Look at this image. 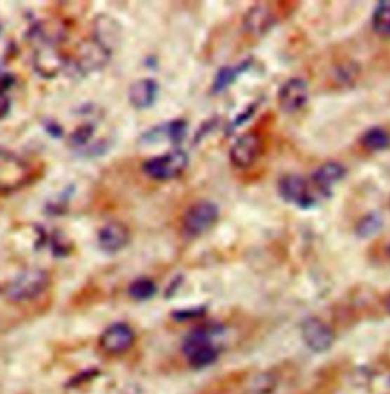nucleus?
Segmentation results:
<instances>
[{
  "instance_id": "obj_1",
  "label": "nucleus",
  "mask_w": 390,
  "mask_h": 394,
  "mask_svg": "<svg viewBox=\"0 0 390 394\" xmlns=\"http://www.w3.org/2000/svg\"><path fill=\"white\" fill-rule=\"evenodd\" d=\"M220 334L218 326H203L194 329L184 338L182 352L192 369H206L214 364L220 356V348L215 336Z\"/></svg>"
},
{
  "instance_id": "obj_2",
  "label": "nucleus",
  "mask_w": 390,
  "mask_h": 394,
  "mask_svg": "<svg viewBox=\"0 0 390 394\" xmlns=\"http://www.w3.org/2000/svg\"><path fill=\"white\" fill-rule=\"evenodd\" d=\"M32 178L34 171L28 162L13 152L0 150V196L26 187Z\"/></svg>"
},
{
  "instance_id": "obj_3",
  "label": "nucleus",
  "mask_w": 390,
  "mask_h": 394,
  "mask_svg": "<svg viewBox=\"0 0 390 394\" xmlns=\"http://www.w3.org/2000/svg\"><path fill=\"white\" fill-rule=\"evenodd\" d=\"M51 283V278L46 270L28 269L6 286L5 296L8 301L25 303L37 298L46 291Z\"/></svg>"
},
{
  "instance_id": "obj_4",
  "label": "nucleus",
  "mask_w": 390,
  "mask_h": 394,
  "mask_svg": "<svg viewBox=\"0 0 390 394\" xmlns=\"http://www.w3.org/2000/svg\"><path fill=\"white\" fill-rule=\"evenodd\" d=\"M189 164V157L183 150H174L166 155L154 156L142 165L148 178L154 180H171L179 178Z\"/></svg>"
},
{
  "instance_id": "obj_5",
  "label": "nucleus",
  "mask_w": 390,
  "mask_h": 394,
  "mask_svg": "<svg viewBox=\"0 0 390 394\" xmlns=\"http://www.w3.org/2000/svg\"><path fill=\"white\" fill-rule=\"evenodd\" d=\"M220 217L218 206L208 200L194 204L188 211L184 213L182 226L183 232L189 237H197V235L205 234L208 230L214 226Z\"/></svg>"
},
{
  "instance_id": "obj_6",
  "label": "nucleus",
  "mask_w": 390,
  "mask_h": 394,
  "mask_svg": "<svg viewBox=\"0 0 390 394\" xmlns=\"http://www.w3.org/2000/svg\"><path fill=\"white\" fill-rule=\"evenodd\" d=\"M136 343V334L128 324L126 322H114L105 329L98 344H100L101 352L109 356H119L127 353L128 350Z\"/></svg>"
},
{
  "instance_id": "obj_7",
  "label": "nucleus",
  "mask_w": 390,
  "mask_h": 394,
  "mask_svg": "<svg viewBox=\"0 0 390 394\" xmlns=\"http://www.w3.org/2000/svg\"><path fill=\"white\" fill-rule=\"evenodd\" d=\"M278 192L283 202L296 205L300 209H309L317 204L311 191L308 190L307 182L296 174H287L281 178L278 182Z\"/></svg>"
},
{
  "instance_id": "obj_8",
  "label": "nucleus",
  "mask_w": 390,
  "mask_h": 394,
  "mask_svg": "<svg viewBox=\"0 0 390 394\" xmlns=\"http://www.w3.org/2000/svg\"><path fill=\"white\" fill-rule=\"evenodd\" d=\"M262 153V139L260 135L249 131L239 136L230 147V162L238 169L250 167Z\"/></svg>"
},
{
  "instance_id": "obj_9",
  "label": "nucleus",
  "mask_w": 390,
  "mask_h": 394,
  "mask_svg": "<svg viewBox=\"0 0 390 394\" xmlns=\"http://www.w3.org/2000/svg\"><path fill=\"white\" fill-rule=\"evenodd\" d=\"M302 338L305 344L317 353L326 352L328 348H331L335 339L334 331L323 321L317 318H309L302 324Z\"/></svg>"
},
{
  "instance_id": "obj_10",
  "label": "nucleus",
  "mask_w": 390,
  "mask_h": 394,
  "mask_svg": "<svg viewBox=\"0 0 390 394\" xmlns=\"http://www.w3.org/2000/svg\"><path fill=\"white\" fill-rule=\"evenodd\" d=\"M278 101L283 112L295 113L300 110L308 101V84L302 78H291L279 89Z\"/></svg>"
},
{
  "instance_id": "obj_11",
  "label": "nucleus",
  "mask_w": 390,
  "mask_h": 394,
  "mask_svg": "<svg viewBox=\"0 0 390 394\" xmlns=\"http://www.w3.org/2000/svg\"><path fill=\"white\" fill-rule=\"evenodd\" d=\"M110 57V51L105 49L102 45H100L95 39L87 41L83 45V48L79 49V55L75 63V69L79 72H90L95 69L102 67Z\"/></svg>"
},
{
  "instance_id": "obj_12",
  "label": "nucleus",
  "mask_w": 390,
  "mask_h": 394,
  "mask_svg": "<svg viewBox=\"0 0 390 394\" xmlns=\"http://www.w3.org/2000/svg\"><path fill=\"white\" fill-rule=\"evenodd\" d=\"M34 65L41 77H55L66 66V58L51 45L43 46L34 57Z\"/></svg>"
},
{
  "instance_id": "obj_13",
  "label": "nucleus",
  "mask_w": 390,
  "mask_h": 394,
  "mask_svg": "<svg viewBox=\"0 0 390 394\" xmlns=\"http://www.w3.org/2000/svg\"><path fill=\"white\" fill-rule=\"evenodd\" d=\"M130 232L122 223H109L105 225L98 234V243L105 252H118L126 248L128 243Z\"/></svg>"
},
{
  "instance_id": "obj_14",
  "label": "nucleus",
  "mask_w": 390,
  "mask_h": 394,
  "mask_svg": "<svg viewBox=\"0 0 390 394\" xmlns=\"http://www.w3.org/2000/svg\"><path fill=\"white\" fill-rule=\"evenodd\" d=\"M344 174H347V169L343 165L337 162H326L313 173V182L325 197H330V190L344 178Z\"/></svg>"
},
{
  "instance_id": "obj_15",
  "label": "nucleus",
  "mask_w": 390,
  "mask_h": 394,
  "mask_svg": "<svg viewBox=\"0 0 390 394\" xmlns=\"http://www.w3.org/2000/svg\"><path fill=\"white\" fill-rule=\"evenodd\" d=\"M157 92V83L152 80V78H144V80H139L131 84L128 91V100L131 106H135L136 109H148L154 104Z\"/></svg>"
},
{
  "instance_id": "obj_16",
  "label": "nucleus",
  "mask_w": 390,
  "mask_h": 394,
  "mask_svg": "<svg viewBox=\"0 0 390 394\" xmlns=\"http://www.w3.org/2000/svg\"><path fill=\"white\" fill-rule=\"evenodd\" d=\"M122 36V31L118 23L109 15H100L95 22V40L105 49L112 52V48L116 46Z\"/></svg>"
},
{
  "instance_id": "obj_17",
  "label": "nucleus",
  "mask_w": 390,
  "mask_h": 394,
  "mask_svg": "<svg viewBox=\"0 0 390 394\" xmlns=\"http://www.w3.org/2000/svg\"><path fill=\"white\" fill-rule=\"evenodd\" d=\"M274 25V15L267 6H253L252 10L244 17L246 31L253 34V36H262L267 31H270Z\"/></svg>"
},
{
  "instance_id": "obj_18",
  "label": "nucleus",
  "mask_w": 390,
  "mask_h": 394,
  "mask_svg": "<svg viewBox=\"0 0 390 394\" xmlns=\"http://www.w3.org/2000/svg\"><path fill=\"white\" fill-rule=\"evenodd\" d=\"M252 65V60H244L241 63H238L235 66H224L221 67L220 71L217 72L215 78H214V83H212V92L214 93H220L223 92L224 89L236 81V78L241 75L243 72H246L247 69L250 67Z\"/></svg>"
},
{
  "instance_id": "obj_19",
  "label": "nucleus",
  "mask_w": 390,
  "mask_h": 394,
  "mask_svg": "<svg viewBox=\"0 0 390 394\" xmlns=\"http://www.w3.org/2000/svg\"><path fill=\"white\" fill-rule=\"evenodd\" d=\"M360 141L363 147H366L368 150L381 152V150H386V148L390 145V135L384 129L372 127L363 133Z\"/></svg>"
},
{
  "instance_id": "obj_20",
  "label": "nucleus",
  "mask_w": 390,
  "mask_h": 394,
  "mask_svg": "<svg viewBox=\"0 0 390 394\" xmlns=\"http://www.w3.org/2000/svg\"><path fill=\"white\" fill-rule=\"evenodd\" d=\"M372 28L379 36L390 37V0L377 4L372 14Z\"/></svg>"
},
{
  "instance_id": "obj_21",
  "label": "nucleus",
  "mask_w": 390,
  "mask_h": 394,
  "mask_svg": "<svg viewBox=\"0 0 390 394\" xmlns=\"http://www.w3.org/2000/svg\"><path fill=\"white\" fill-rule=\"evenodd\" d=\"M157 292V287L153 280L149 278H137L128 286V295L136 301H147L153 298Z\"/></svg>"
},
{
  "instance_id": "obj_22",
  "label": "nucleus",
  "mask_w": 390,
  "mask_h": 394,
  "mask_svg": "<svg viewBox=\"0 0 390 394\" xmlns=\"http://www.w3.org/2000/svg\"><path fill=\"white\" fill-rule=\"evenodd\" d=\"M381 223H383V221H381L379 214L370 213L363 217L361 221L357 223L356 232L360 239H368V237H370V235H374L375 232H378L381 230Z\"/></svg>"
},
{
  "instance_id": "obj_23",
  "label": "nucleus",
  "mask_w": 390,
  "mask_h": 394,
  "mask_svg": "<svg viewBox=\"0 0 390 394\" xmlns=\"http://www.w3.org/2000/svg\"><path fill=\"white\" fill-rule=\"evenodd\" d=\"M95 133V126L92 124H84L81 127H78L72 135H70L69 143L75 148H81L88 144V141L93 138Z\"/></svg>"
},
{
  "instance_id": "obj_24",
  "label": "nucleus",
  "mask_w": 390,
  "mask_h": 394,
  "mask_svg": "<svg viewBox=\"0 0 390 394\" xmlns=\"http://www.w3.org/2000/svg\"><path fill=\"white\" fill-rule=\"evenodd\" d=\"M14 81H15V78L13 74L4 71V69H0V96H6L5 93L14 86Z\"/></svg>"
},
{
  "instance_id": "obj_25",
  "label": "nucleus",
  "mask_w": 390,
  "mask_h": 394,
  "mask_svg": "<svg viewBox=\"0 0 390 394\" xmlns=\"http://www.w3.org/2000/svg\"><path fill=\"white\" fill-rule=\"evenodd\" d=\"M255 109H256V104H253V106H250V107H249V109H247L246 112H243V113H241V115H239V117L236 118V121L234 122V124H232V127H230V129H235L236 126L243 124V122H244V121H247V119H249V118L252 117V113L255 112Z\"/></svg>"
},
{
  "instance_id": "obj_26",
  "label": "nucleus",
  "mask_w": 390,
  "mask_h": 394,
  "mask_svg": "<svg viewBox=\"0 0 390 394\" xmlns=\"http://www.w3.org/2000/svg\"><path fill=\"white\" fill-rule=\"evenodd\" d=\"M11 109V103L8 96H0V119L5 118L8 113H10Z\"/></svg>"
},
{
  "instance_id": "obj_27",
  "label": "nucleus",
  "mask_w": 390,
  "mask_h": 394,
  "mask_svg": "<svg viewBox=\"0 0 390 394\" xmlns=\"http://www.w3.org/2000/svg\"><path fill=\"white\" fill-rule=\"evenodd\" d=\"M386 310L390 313V296L386 300Z\"/></svg>"
},
{
  "instance_id": "obj_28",
  "label": "nucleus",
  "mask_w": 390,
  "mask_h": 394,
  "mask_svg": "<svg viewBox=\"0 0 390 394\" xmlns=\"http://www.w3.org/2000/svg\"><path fill=\"white\" fill-rule=\"evenodd\" d=\"M387 251H389V254H390V244H389V247H387Z\"/></svg>"
}]
</instances>
